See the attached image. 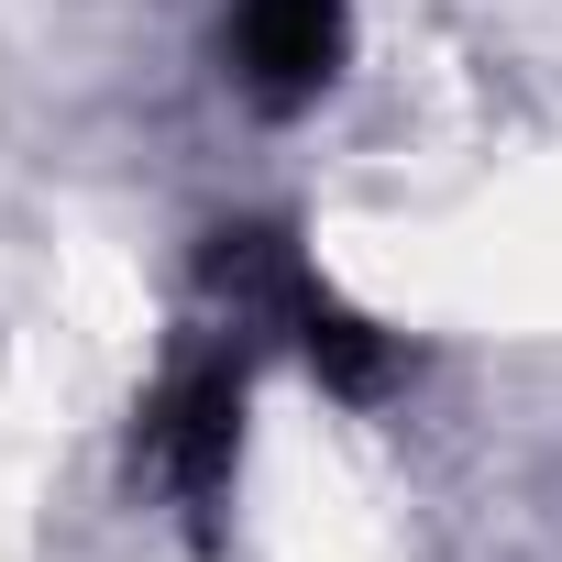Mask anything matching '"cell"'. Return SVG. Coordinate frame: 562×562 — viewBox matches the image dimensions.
Returning a JSON list of instances; mask_svg holds the SVG:
<instances>
[{"label":"cell","instance_id":"1","mask_svg":"<svg viewBox=\"0 0 562 562\" xmlns=\"http://www.w3.org/2000/svg\"><path fill=\"white\" fill-rule=\"evenodd\" d=\"M144 452L188 496V518L210 529V507L232 496V452H243V364L232 353H188L155 386V408H144Z\"/></svg>","mask_w":562,"mask_h":562},{"label":"cell","instance_id":"2","mask_svg":"<svg viewBox=\"0 0 562 562\" xmlns=\"http://www.w3.org/2000/svg\"><path fill=\"white\" fill-rule=\"evenodd\" d=\"M232 67L265 111H310L342 67V0H243L232 12Z\"/></svg>","mask_w":562,"mask_h":562}]
</instances>
